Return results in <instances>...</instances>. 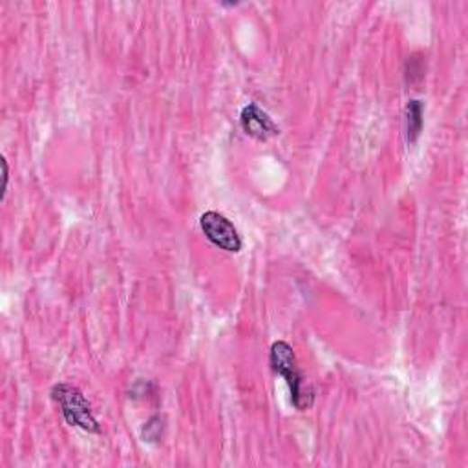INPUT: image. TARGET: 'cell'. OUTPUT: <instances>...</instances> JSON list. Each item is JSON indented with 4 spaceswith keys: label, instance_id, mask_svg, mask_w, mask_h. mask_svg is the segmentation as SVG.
<instances>
[{
    "label": "cell",
    "instance_id": "cell-3",
    "mask_svg": "<svg viewBox=\"0 0 468 468\" xmlns=\"http://www.w3.org/2000/svg\"><path fill=\"white\" fill-rule=\"evenodd\" d=\"M200 229L203 230L205 238L221 251L240 253L242 251V237L234 223L216 211H207L200 216Z\"/></svg>",
    "mask_w": 468,
    "mask_h": 468
},
{
    "label": "cell",
    "instance_id": "cell-1",
    "mask_svg": "<svg viewBox=\"0 0 468 468\" xmlns=\"http://www.w3.org/2000/svg\"><path fill=\"white\" fill-rule=\"evenodd\" d=\"M269 364L271 370L285 381L291 392V402L299 412H304V410L313 406L315 392L310 386L304 374L299 370L297 356L295 351H292L291 344H287L285 340L274 342L269 351Z\"/></svg>",
    "mask_w": 468,
    "mask_h": 468
},
{
    "label": "cell",
    "instance_id": "cell-4",
    "mask_svg": "<svg viewBox=\"0 0 468 468\" xmlns=\"http://www.w3.org/2000/svg\"><path fill=\"white\" fill-rule=\"evenodd\" d=\"M240 125L244 132L256 141H269L271 138L280 134L269 113L264 112L256 103H249L248 106H244L240 113Z\"/></svg>",
    "mask_w": 468,
    "mask_h": 468
},
{
    "label": "cell",
    "instance_id": "cell-7",
    "mask_svg": "<svg viewBox=\"0 0 468 468\" xmlns=\"http://www.w3.org/2000/svg\"><path fill=\"white\" fill-rule=\"evenodd\" d=\"M3 168H4V191H3V198L6 196V189H8V180H10V170H8V161L3 159Z\"/></svg>",
    "mask_w": 468,
    "mask_h": 468
},
{
    "label": "cell",
    "instance_id": "cell-5",
    "mask_svg": "<svg viewBox=\"0 0 468 468\" xmlns=\"http://www.w3.org/2000/svg\"><path fill=\"white\" fill-rule=\"evenodd\" d=\"M423 115H425V104L419 99L408 101L406 104V141L410 145H414L421 132H423Z\"/></svg>",
    "mask_w": 468,
    "mask_h": 468
},
{
    "label": "cell",
    "instance_id": "cell-2",
    "mask_svg": "<svg viewBox=\"0 0 468 468\" xmlns=\"http://www.w3.org/2000/svg\"><path fill=\"white\" fill-rule=\"evenodd\" d=\"M51 399L61 408L65 421L76 428H81L88 434H99L101 427L92 414V406L83 395V392L72 384L61 382L51 388Z\"/></svg>",
    "mask_w": 468,
    "mask_h": 468
},
{
    "label": "cell",
    "instance_id": "cell-6",
    "mask_svg": "<svg viewBox=\"0 0 468 468\" xmlns=\"http://www.w3.org/2000/svg\"><path fill=\"white\" fill-rule=\"evenodd\" d=\"M143 439L148 441V443H154V441H159L161 436H163V421L159 416L152 418L148 423H145L143 427Z\"/></svg>",
    "mask_w": 468,
    "mask_h": 468
}]
</instances>
